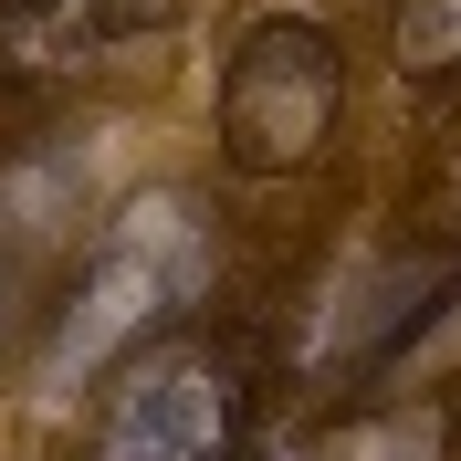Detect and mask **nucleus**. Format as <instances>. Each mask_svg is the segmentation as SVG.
Listing matches in <instances>:
<instances>
[{"label":"nucleus","instance_id":"nucleus-1","mask_svg":"<svg viewBox=\"0 0 461 461\" xmlns=\"http://www.w3.org/2000/svg\"><path fill=\"white\" fill-rule=\"evenodd\" d=\"M336 32L304 22V11H273V22L241 32V53L221 74V147L241 168L284 178V168H315L325 137H336Z\"/></svg>","mask_w":461,"mask_h":461},{"label":"nucleus","instance_id":"nucleus-2","mask_svg":"<svg viewBox=\"0 0 461 461\" xmlns=\"http://www.w3.org/2000/svg\"><path fill=\"white\" fill-rule=\"evenodd\" d=\"M230 420H241V377L200 336H168L115 367V388L95 399L85 461H221Z\"/></svg>","mask_w":461,"mask_h":461},{"label":"nucleus","instance_id":"nucleus-3","mask_svg":"<svg viewBox=\"0 0 461 461\" xmlns=\"http://www.w3.org/2000/svg\"><path fill=\"white\" fill-rule=\"evenodd\" d=\"M399 63L461 74V0H399Z\"/></svg>","mask_w":461,"mask_h":461}]
</instances>
